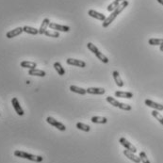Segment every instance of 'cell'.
Wrapping results in <instances>:
<instances>
[{
    "instance_id": "obj_1",
    "label": "cell",
    "mask_w": 163,
    "mask_h": 163,
    "mask_svg": "<svg viewBox=\"0 0 163 163\" xmlns=\"http://www.w3.org/2000/svg\"><path fill=\"white\" fill-rule=\"evenodd\" d=\"M127 6H128V1H124V2H122L120 5L118 6V8L114 10V12H112L111 14L108 16V17H107L106 20L103 22V24H102L103 27H107L108 26H110V25L112 23V22L115 20V18H116L119 14H120Z\"/></svg>"
},
{
    "instance_id": "obj_2",
    "label": "cell",
    "mask_w": 163,
    "mask_h": 163,
    "mask_svg": "<svg viewBox=\"0 0 163 163\" xmlns=\"http://www.w3.org/2000/svg\"><path fill=\"white\" fill-rule=\"evenodd\" d=\"M14 156L17 158H25V159H28L30 161H34V162H42L43 160V158L41 156H35L29 153H27L25 151H21V150H16L14 151Z\"/></svg>"
},
{
    "instance_id": "obj_3",
    "label": "cell",
    "mask_w": 163,
    "mask_h": 163,
    "mask_svg": "<svg viewBox=\"0 0 163 163\" xmlns=\"http://www.w3.org/2000/svg\"><path fill=\"white\" fill-rule=\"evenodd\" d=\"M46 122L49 125H51L52 126H54V127H56L57 129L60 130V131H65V130H66V126H65L63 124L58 122L56 119H54L53 117H47L46 118Z\"/></svg>"
},
{
    "instance_id": "obj_4",
    "label": "cell",
    "mask_w": 163,
    "mask_h": 163,
    "mask_svg": "<svg viewBox=\"0 0 163 163\" xmlns=\"http://www.w3.org/2000/svg\"><path fill=\"white\" fill-rule=\"evenodd\" d=\"M12 104H13V107L14 108L15 112L19 115V116H23L25 114L24 112V110L22 108V107L20 106V103L18 101V99L16 98V97H13V98L12 99Z\"/></svg>"
},
{
    "instance_id": "obj_5",
    "label": "cell",
    "mask_w": 163,
    "mask_h": 163,
    "mask_svg": "<svg viewBox=\"0 0 163 163\" xmlns=\"http://www.w3.org/2000/svg\"><path fill=\"white\" fill-rule=\"evenodd\" d=\"M119 143H120L125 149L133 152V153H136V152H137V148L132 143H130L125 138H121L120 139H119Z\"/></svg>"
},
{
    "instance_id": "obj_6",
    "label": "cell",
    "mask_w": 163,
    "mask_h": 163,
    "mask_svg": "<svg viewBox=\"0 0 163 163\" xmlns=\"http://www.w3.org/2000/svg\"><path fill=\"white\" fill-rule=\"evenodd\" d=\"M49 27L51 29H54L56 31H60V32H69L70 31V27L68 26H62V25L56 24V23H50Z\"/></svg>"
},
{
    "instance_id": "obj_7",
    "label": "cell",
    "mask_w": 163,
    "mask_h": 163,
    "mask_svg": "<svg viewBox=\"0 0 163 163\" xmlns=\"http://www.w3.org/2000/svg\"><path fill=\"white\" fill-rule=\"evenodd\" d=\"M22 32H24V29H23V27H16V28H14V29H13V30H10V31L7 32L6 37H7L8 39H12V38L16 37V36H19L20 34H22Z\"/></svg>"
},
{
    "instance_id": "obj_8",
    "label": "cell",
    "mask_w": 163,
    "mask_h": 163,
    "mask_svg": "<svg viewBox=\"0 0 163 163\" xmlns=\"http://www.w3.org/2000/svg\"><path fill=\"white\" fill-rule=\"evenodd\" d=\"M67 64L69 65H73V66H77V67H80V68H84L86 67V62L80 60H75V59H68L66 60Z\"/></svg>"
},
{
    "instance_id": "obj_9",
    "label": "cell",
    "mask_w": 163,
    "mask_h": 163,
    "mask_svg": "<svg viewBox=\"0 0 163 163\" xmlns=\"http://www.w3.org/2000/svg\"><path fill=\"white\" fill-rule=\"evenodd\" d=\"M124 155H125L127 158H129L130 160H132V161L135 162V163H140V162H142V161H140L139 157H137V156L135 155V153H133V152L129 151V150H127V149L124 151Z\"/></svg>"
},
{
    "instance_id": "obj_10",
    "label": "cell",
    "mask_w": 163,
    "mask_h": 163,
    "mask_svg": "<svg viewBox=\"0 0 163 163\" xmlns=\"http://www.w3.org/2000/svg\"><path fill=\"white\" fill-rule=\"evenodd\" d=\"M144 103H145L146 106H148V107H152V108H155V110H158V111L163 110V105H161V104L156 103V102L152 101V100H150V99H146V100L144 101Z\"/></svg>"
},
{
    "instance_id": "obj_11",
    "label": "cell",
    "mask_w": 163,
    "mask_h": 163,
    "mask_svg": "<svg viewBox=\"0 0 163 163\" xmlns=\"http://www.w3.org/2000/svg\"><path fill=\"white\" fill-rule=\"evenodd\" d=\"M88 14L91 16V17H92V18H95V19H97V20H100V21H105L106 20V16H105V14H103V13H98V12H96V10H94V9H90L89 12H88Z\"/></svg>"
},
{
    "instance_id": "obj_12",
    "label": "cell",
    "mask_w": 163,
    "mask_h": 163,
    "mask_svg": "<svg viewBox=\"0 0 163 163\" xmlns=\"http://www.w3.org/2000/svg\"><path fill=\"white\" fill-rule=\"evenodd\" d=\"M50 23H51V22H50V20H49L48 18H45V19H43V20H42V23L40 28H39V34H41V35L45 34V32L47 30L46 28L49 27Z\"/></svg>"
},
{
    "instance_id": "obj_13",
    "label": "cell",
    "mask_w": 163,
    "mask_h": 163,
    "mask_svg": "<svg viewBox=\"0 0 163 163\" xmlns=\"http://www.w3.org/2000/svg\"><path fill=\"white\" fill-rule=\"evenodd\" d=\"M87 90V93L89 94H97V95H102L106 92V90L103 88H88Z\"/></svg>"
},
{
    "instance_id": "obj_14",
    "label": "cell",
    "mask_w": 163,
    "mask_h": 163,
    "mask_svg": "<svg viewBox=\"0 0 163 163\" xmlns=\"http://www.w3.org/2000/svg\"><path fill=\"white\" fill-rule=\"evenodd\" d=\"M115 96L116 97H120V98H127V99H131L133 97V93L130 92H122V91H118L115 92Z\"/></svg>"
},
{
    "instance_id": "obj_15",
    "label": "cell",
    "mask_w": 163,
    "mask_h": 163,
    "mask_svg": "<svg viewBox=\"0 0 163 163\" xmlns=\"http://www.w3.org/2000/svg\"><path fill=\"white\" fill-rule=\"evenodd\" d=\"M28 74L30 75H35V77H41V78H43L46 75V73L42 70H40V69H30L28 70Z\"/></svg>"
},
{
    "instance_id": "obj_16",
    "label": "cell",
    "mask_w": 163,
    "mask_h": 163,
    "mask_svg": "<svg viewBox=\"0 0 163 163\" xmlns=\"http://www.w3.org/2000/svg\"><path fill=\"white\" fill-rule=\"evenodd\" d=\"M112 77H113V79H114L115 83L117 84V86L120 87V88H122V87L124 86V82H123L121 77H120V74H119V72L118 71H114L112 73Z\"/></svg>"
},
{
    "instance_id": "obj_17",
    "label": "cell",
    "mask_w": 163,
    "mask_h": 163,
    "mask_svg": "<svg viewBox=\"0 0 163 163\" xmlns=\"http://www.w3.org/2000/svg\"><path fill=\"white\" fill-rule=\"evenodd\" d=\"M20 66L23 67V68H27V69H35L37 67V64L33 61H27V60H25V61H22L20 63Z\"/></svg>"
},
{
    "instance_id": "obj_18",
    "label": "cell",
    "mask_w": 163,
    "mask_h": 163,
    "mask_svg": "<svg viewBox=\"0 0 163 163\" xmlns=\"http://www.w3.org/2000/svg\"><path fill=\"white\" fill-rule=\"evenodd\" d=\"M70 91L73 92H75V93L81 94V95H84V94L87 93V90L80 88V87H78V86H74V85L70 86Z\"/></svg>"
},
{
    "instance_id": "obj_19",
    "label": "cell",
    "mask_w": 163,
    "mask_h": 163,
    "mask_svg": "<svg viewBox=\"0 0 163 163\" xmlns=\"http://www.w3.org/2000/svg\"><path fill=\"white\" fill-rule=\"evenodd\" d=\"M24 29V32L27 34H30V35H37L39 34V29L35 28V27H29V26H25L23 27Z\"/></svg>"
},
{
    "instance_id": "obj_20",
    "label": "cell",
    "mask_w": 163,
    "mask_h": 163,
    "mask_svg": "<svg viewBox=\"0 0 163 163\" xmlns=\"http://www.w3.org/2000/svg\"><path fill=\"white\" fill-rule=\"evenodd\" d=\"M91 121L93 124H106L107 122V119L106 117H101V116H93L92 117Z\"/></svg>"
},
{
    "instance_id": "obj_21",
    "label": "cell",
    "mask_w": 163,
    "mask_h": 163,
    "mask_svg": "<svg viewBox=\"0 0 163 163\" xmlns=\"http://www.w3.org/2000/svg\"><path fill=\"white\" fill-rule=\"evenodd\" d=\"M148 43L150 45H163V39H157V38H152L148 41Z\"/></svg>"
},
{
    "instance_id": "obj_22",
    "label": "cell",
    "mask_w": 163,
    "mask_h": 163,
    "mask_svg": "<svg viewBox=\"0 0 163 163\" xmlns=\"http://www.w3.org/2000/svg\"><path fill=\"white\" fill-rule=\"evenodd\" d=\"M54 68H55V70L57 71V73L60 75H64L65 74V70L63 69L62 65L60 62H55V63H54Z\"/></svg>"
},
{
    "instance_id": "obj_23",
    "label": "cell",
    "mask_w": 163,
    "mask_h": 163,
    "mask_svg": "<svg viewBox=\"0 0 163 163\" xmlns=\"http://www.w3.org/2000/svg\"><path fill=\"white\" fill-rule=\"evenodd\" d=\"M107 101L110 103V105H112L113 107H120L121 102H119L118 100H116L115 98H113V97H111V96H107Z\"/></svg>"
},
{
    "instance_id": "obj_24",
    "label": "cell",
    "mask_w": 163,
    "mask_h": 163,
    "mask_svg": "<svg viewBox=\"0 0 163 163\" xmlns=\"http://www.w3.org/2000/svg\"><path fill=\"white\" fill-rule=\"evenodd\" d=\"M151 113H152V116L155 117V118L157 119V120L160 123V125H163V116H162L158 110H153Z\"/></svg>"
},
{
    "instance_id": "obj_25",
    "label": "cell",
    "mask_w": 163,
    "mask_h": 163,
    "mask_svg": "<svg viewBox=\"0 0 163 163\" xmlns=\"http://www.w3.org/2000/svg\"><path fill=\"white\" fill-rule=\"evenodd\" d=\"M120 5V2H118V1H113L111 4H110L108 5V7H107V12H110V13H112V12H114V10L118 8V6Z\"/></svg>"
},
{
    "instance_id": "obj_26",
    "label": "cell",
    "mask_w": 163,
    "mask_h": 163,
    "mask_svg": "<svg viewBox=\"0 0 163 163\" xmlns=\"http://www.w3.org/2000/svg\"><path fill=\"white\" fill-rule=\"evenodd\" d=\"M77 128L79 129V130H82V131H85V132H89L91 130V127L89 125H87L85 124H82V123H78L77 124Z\"/></svg>"
},
{
    "instance_id": "obj_27",
    "label": "cell",
    "mask_w": 163,
    "mask_h": 163,
    "mask_svg": "<svg viewBox=\"0 0 163 163\" xmlns=\"http://www.w3.org/2000/svg\"><path fill=\"white\" fill-rule=\"evenodd\" d=\"M45 35L47 37H52V38H59L60 37L59 31H52V30H46L45 32Z\"/></svg>"
},
{
    "instance_id": "obj_28",
    "label": "cell",
    "mask_w": 163,
    "mask_h": 163,
    "mask_svg": "<svg viewBox=\"0 0 163 163\" xmlns=\"http://www.w3.org/2000/svg\"><path fill=\"white\" fill-rule=\"evenodd\" d=\"M95 56L97 57V59L98 60H100L103 63H107L108 62V59H107V57H106L103 53H101L100 51L97 53V54H95Z\"/></svg>"
},
{
    "instance_id": "obj_29",
    "label": "cell",
    "mask_w": 163,
    "mask_h": 163,
    "mask_svg": "<svg viewBox=\"0 0 163 163\" xmlns=\"http://www.w3.org/2000/svg\"><path fill=\"white\" fill-rule=\"evenodd\" d=\"M87 47H88V49H89L91 52H92L94 55L99 52V49L97 48V47L93 45V43H92V42H88V43H87Z\"/></svg>"
},
{
    "instance_id": "obj_30",
    "label": "cell",
    "mask_w": 163,
    "mask_h": 163,
    "mask_svg": "<svg viewBox=\"0 0 163 163\" xmlns=\"http://www.w3.org/2000/svg\"><path fill=\"white\" fill-rule=\"evenodd\" d=\"M139 157L140 158V161H142L143 163H150V161H149V159H148V158H147V156L144 152H140Z\"/></svg>"
},
{
    "instance_id": "obj_31",
    "label": "cell",
    "mask_w": 163,
    "mask_h": 163,
    "mask_svg": "<svg viewBox=\"0 0 163 163\" xmlns=\"http://www.w3.org/2000/svg\"><path fill=\"white\" fill-rule=\"evenodd\" d=\"M158 2L161 5H163V0H158Z\"/></svg>"
},
{
    "instance_id": "obj_32",
    "label": "cell",
    "mask_w": 163,
    "mask_h": 163,
    "mask_svg": "<svg viewBox=\"0 0 163 163\" xmlns=\"http://www.w3.org/2000/svg\"><path fill=\"white\" fill-rule=\"evenodd\" d=\"M116 1H118V2H124V1H127V0H116Z\"/></svg>"
},
{
    "instance_id": "obj_33",
    "label": "cell",
    "mask_w": 163,
    "mask_h": 163,
    "mask_svg": "<svg viewBox=\"0 0 163 163\" xmlns=\"http://www.w3.org/2000/svg\"><path fill=\"white\" fill-rule=\"evenodd\" d=\"M159 49H160V51H162V52H163V45H161Z\"/></svg>"
}]
</instances>
